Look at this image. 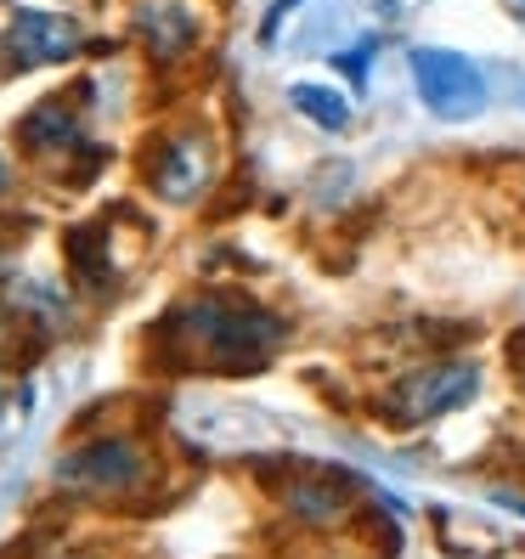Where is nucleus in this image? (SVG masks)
<instances>
[{
    "instance_id": "nucleus-7",
    "label": "nucleus",
    "mask_w": 525,
    "mask_h": 559,
    "mask_svg": "<svg viewBox=\"0 0 525 559\" xmlns=\"http://www.w3.org/2000/svg\"><path fill=\"white\" fill-rule=\"evenodd\" d=\"M356 475L334 469V464H306V457H288V480L272 486L283 509L300 520V525H334L350 514V498H356Z\"/></svg>"
},
{
    "instance_id": "nucleus-10",
    "label": "nucleus",
    "mask_w": 525,
    "mask_h": 559,
    "mask_svg": "<svg viewBox=\"0 0 525 559\" xmlns=\"http://www.w3.org/2000/svg\"><path fill=\"white\" fill-rule=\"evenodd\" d=\"M17 147L28 158H57L85 147V119L74 108V96H40L35 108L17 119Z\"/></svg>"
},
{
    "instance_id": "nucleus-2",
    "label": "nucleus",
    "mask_w": 525,
    "mask_h": 559,
    "mask_svg": "<svg viewBox=\"0 0 525 559\" xmlns=\"http://www.w3.org/2000/svg\"><path fill=\"white\" fill-rule=\"evenodd\" d=\"M480 361L475 356H430L423 368L402 373L396 384L384 390L379 402V418L396 424V430H413V424H430V418H446L457 407H469L480 396Z\"/></svg>"
},
{
    "instance_id": "nucleus-11",
    "label": "nucleus",
    "mask_w": 525,
    "mask_h": 559,
    "mask_svg": "<svg viewBox=\"0 0 525 559\" xmlns=\"http://www.w3.org/2000/svg\"><path fill=\"white\" fill-rule=\"evenodd\" d=\"M288 108L311 119L317 130H327V136H339V130H350L356 108H350V96L339 85H322V80H294L288 85Z\"/></svg>"
},
{
    "instance_id": "nucleus-5",
    "label": "nucleus",
    "mask_w": 525,
    "mask_h": 559,
    "mask_svg": "<svg viewBox=\"0 0 525 559\" xmlns=\"http://www.w3.org/2000/svg\"><path fill=\"white\" fill-rule=\"evenodd\" d=\"M407 74L418 85V103L430 108L441 124H469L486 108V74L480 62H469L452 46H413L407 51Z\"/></svg>"
},
{
    "instance_id": "nucleus-1",
    "label": "nucleus",
    "mask_w": 525,
    "mask_h": 559,
    "mask_svg": "<svg viewBox=\"0 0 525 559\" xmlns=\"http://www.w3.org/2000/svg\"><path fill=\"white\" fill-rule=\"evenodd\" d=\"M283 340L288 317L243 288H199L147 328V345L164 368L199 373H254L283 350Z\"/></svg>"
},
{
    "instance_id": "nucleus-13",
    "label": "nucleus",
    "mask_w": 525,
    "mask_h": 559,
    "mask_svg": "<svg viewBox=\"0 0 525 559\" xmlns=\"http://www.w3.org/2000/svg\"><path fill=\"white\" fill-rule=\"evenodd\" d=\"M300 7H306V0H277V7L266 12V23H260V40L272 46V40H277V28H283V17H288V12H300Z\"/></svg>"
},
{
    "instance_id": "nucleus-15",
    "label": "nucleus",
    "mask_w": 525,
    "mask_h": 559,
    "mask_svg": "<svg viewBox=\"0 0 525 559\" xmlns=\"http://www.w3.org/2000/svg\"><path fill=\"white\" fill-rule=\"evenodd\" d=\"M69 559H91V554H69Z\"/></svg>"
},
{
    "instance_id": "nucleus-6",
    "label": "nucleus",
    "mask_w": 525,
    "mask_h": 559,
    "mask_svg": "<svg viewBox=\"0 0 525 559\" xmlns=\"http://www.w3.org/2000/svg\"><path fill=\"white\" fill-rule=\"evenodd\" d=\"M85 51V35L74 17L62 12H12V23L0 28V57H7V69L28 74V69H51V62H69Z\"/></svg>"
},
{
    "instance_id": "nucleus-16",
    "label": "nucleus",
    "mask_w": 525,
    "mask_h": 559,
    "mask_svg": "<svg viewBox=\"0 0 525 559\" xmlns=\"http://www.w3.org/2000/svg\"><path fill=\"white\" fill-rule=\"evenodd\" d=\"M514 7H525V0H514Z\"/></svg>"
},
{
    "instance_id": "nucleus-4",
    "label": "nucleus",
    "mask_w": 525,
    "mask_h": 559,
    "mask_svg": "<svg viewBox=\"0 0 525 559\" xmlns=\"http://www.w3.org/2000/svg\"><path fill=\"white\" fill-rule=\"evenodd\" d=\"M147 480H153V457L130 436H96L57 457V486L80 491V498H124V491H142Z\"/></svg>"
},
{
    "instance_id": "nucleus-8",
    "label": "nucleus",
    "mask_w": 525,
    "mask_h": 559,
    "mask_svg": "<svg viewBox=\"0 0 525 559\" xmlns=\"http://www.w3.org/2000/svg\"><path fill=\"white\" fill-rule=\"evenodd\" d=\"M130 35L142 40V51L158 62V69H176L199 51L204 40V17L187 7V0H136L130 12Z\"/></svg>"
},
{
    "instance_id": "nucleus-14",
    "label": "nucleus",
    "mask_w": 525,
    "mask_h": 559,
    "mask_svg": "<svg viewBox=\"0 0 525 559\" xmlns=\"http://www.w3.org/2000/svg\"><path fill=\"white\" fill-rule=\"evenodd\" d=\"M12 192V164H7V153H0V199Z\"/></svg>"
},
{
    "instance_id": "nucleus-12",
    "label": "nucleus",
    "mask_w": 525,
    "mask_h": 559,
    "mask_svg": "<svg viewBox=\"0 0 525 559\" xmlns=\"http://www.w3.org/2000/svg\"><path fill=\"white\" fill-rule=\"evenodd\" d=\"M373 57H379V40L368 35L362 46H350V51H339V57H334V69L345 74V85H350V91H362V85H368V62H373Z\"/></svg>"
},
{
    "instance_id": "nucleus-9",
    "label": "nucleus",
    "mask_w": 525,
    "mask_h": 559,
    "mask_svg": "<svg viewBox=\"0 0 525 559\" xmlns=\"http://www.w3.org/2000/svg\"><path fill=\"white\" fill-rule=\"evenodd\" d=\"M114 233H119V210L114 215H91V221H74L62 233V254H69V277L85 288V294H114L119 288V249H114Z\"/></svg>"
},
{
    "instance_id": "nucleus-3",
    "label": "nucleus",
    "mask_w": 525,
    "mask_h": 559,
    "mask_svg": "<svg viewBox=\"0 0 525 559\" xmlns=\"http://www.w3.org/2000/svg\"><path fill=\"white\" fill-rule=\"evenodd\" d=\"M147 192L158 204H199L220 176V153L204 124H176L147 147Z\"/></svg>"
}]
</instances>
